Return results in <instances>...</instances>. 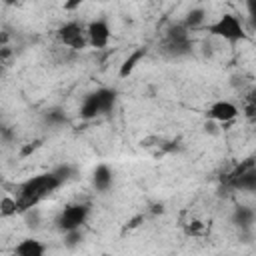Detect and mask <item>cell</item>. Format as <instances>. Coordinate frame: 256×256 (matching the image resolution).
Instances as JSON below:
<instances>
[{
    "instance_id": "1",
    "label": "cell",
    "mask_w": 256,
    "mask_h": 256,
    "mask_svg": "<svg viewBox=\"0 0 256 256\" xmlns=\"http://www.w3.org/2000/svg\"><path fill=\"white\" fill-rule=\"evenodd\" d=\"M60 186H64V184L52 174V170L30 176L28 180H24L18 186V194H16L20 214H26V212L34 210L42 200H46L50 194H54Z\"/></svg>"
},
{
    "instance_id": "2",
    "label": "cell",
    "mask_w": 256,
    "mask_h": 256,
    "mask_svg": "<svg viewBox=\"0 0 256 256\" xmlns=\"http://www.w3.org/2000/svg\"><path fill=\"white\" fill-rule=\"evenodd\" d=\"M116 90L114 88H108V86H102V88H96L92 92H88L82 102H80V118L82 120H94L98 116H106L114 110L116 106Z\"/></svg>"
},
{
    "instance_id": "3",
    "label": "cell",
    "mask_w": 256,
    "mask_h": 256,
    "mask_svg": "<svg viewBox=\"0 0 256 256\" xmlns=\"http://www.w3.org/2000/svg\"><path fill=\"white\" fill-rule=\"evenodd\" d=\"M206 32L210 36H216V38H222L230 44H236V42H244L248 40V32L242 24V20L232 14V12H224L220 14L214 22L206 24Z\"/></svg>"
},
{
    "instance_id": "4",
    "label": "cell",
    "mask_w": 256,
    "mask_h": 256,
    "mask_svg": "<svg viewBox=\"0 0 256 256\" xmlns=\"http://www.w3.org/2000/svg\"><path fill=\"white\" fill-rule=\"evenodd\" d=\"M192 36L182 22H174L166 28L162 38V52L168 58H184L192 54Z\"/></svg>"
},
{
    "instance_id": "5",
    "label": "cell",
    "mask_w": 256,
    "mask_h": 256,
    "mask_svg": "<svg viewBox=\"0 0 256 256\" xmlns=\"http://www.w3.org/2000/svg\"><path fill=\"white\" fill-rule=\"evenodd\" d=\"M90 218V204L86 202H72L66 204L60 214L56 216V228L64 234L70 230H82V226Z\"/></svg>"
},
{
    "instance_id": "6",
    "label": "cell",
    "mask_w": 256,
    "mask_h": 256,
    "mask_svg": "<svg viewBox=\"0 0 256 256\" xmlns=\"http://www.w3.org/2000/svg\"><path fill=\"white\" fill-rule=\"evenodd\" d=\"M226 184L240 192H256V158H246L228 172Z\"/></svg>"
},
{
    "instance_id": "7",
    "label": "cell",
    "mask_w": 256,
    "mask_h": 256,
    "mask_svg": "<svg viewBox=\"0 0 256 256\" xmlns=\"http://www.w3.org/2000/svg\"><path fill=\"white\" fill-rule=\"evenodd\" d=\"M58 42L70 50H84L88 46V36H86V24L80 20H68L56 30Z\"/></svg>"
},
{
    "instance_id": "8",
    "label": "cell",
    "mask_w": 256,
    "mask_h": 256,
    "mask_svg": "<svg viewBox=\"0 0 256 256\" xmlns=\"http://www.w3.org/2000/svg\"><path fill=\"white\" fill-rule=\"evenodd\" d=\"M86 36H88V46H92V48H106L110 38H112V30H110L108 18L100 16V18L90 20L86 24Z\"/></svg>"
},
{
    "instance_id": "9",
    "label": "cell",
    "mask_w": 256,
    "mask_h": 256,
    "mask_svg": "<svg viewBox=\"0 0 256 256\" xmlns=\"http://www.w3.org/2000/svg\"><path fill=\"white\" fill-rule=\"evenodd\" d=\"M208 118L214 120V122H220V124H230L232 120H236V116L240 114L238 106L230 100H216L208 106Z\"/></svg>"
},
{
    "instance_id": "10",
    "label": "cell",
    "mask_w": 256,
    "mask_h": 256,
    "mask_svg": "<svg viewBox=\"0 0 256 256\" xmlns=\"http://www.w3.org/2000/svg\"><path fill=\"white\" fill-rule=\"evenodd\" d=\"M112 184H114V172H112V168L108 164L100 162L92 170V186H94V190L100 192V194H104V192H108L112 188Z\"/></svg>"
},
{
    "instance_id": "11",
    "label": "cell",
    "mask_w": 256,
    "mask_h": 256,
    "mask_svg": "<svg viewBox=\"0 0 256 256\" xmlns=\"http://www.w3.org/2000/svg\"><path fill=\"white\" fill-rule=\"evenodd\" d=\"M12 254L14 256H46V244L34 236H28L16 242Z\"/></svg>"
},
{
    "instance_id": "12",
    "label": "cell",
    "mask_w": 256,
    "mask_h": 256,
    "mask_svg": "<svg viewBox=\"0 0 256 256\" xmlns=\"http://www.w3.org/2000/svg\"><path fill=\"white\" fill-rule=\"evenodd\" d=\"M254 220H256V212H254V208H250V206L240 204V206H236L234 212H232V222L240 228V232H248V230L252 228Z\"/></svg>"
},
{
    "instance_id": "13",
    "label": "cell",
    "mask_w": 256,
    "mask_h": 256,
    "mask_svg": "<svg viewBox=\"0 0 256 256\" xmlns=\"http://www.w3.org/2000/svg\"><path fill=\"white\" fill-rule=\"evenodd\" d=\"M144 56H146V48H134V50L124 58V62L120 64V68H118V78H128V76L136 70V66L144 60Z\"/></svg>"
},
{
    "instance_id": "14",
    "label": "cell",
    "mask_w": 256,
    "mask_h": 256,
    "mask_svg": "<svg viewBox=\"0 0 256 256\" xmlns=\"http://www.w3.org/2000/svg\"><path fill=\"white\" fill-rule=\"evenodd\" d=\"M206 10L202 8V6H194V8H190L188 12H186V16H184V20H182V24L192 32V30H198V28H206Z\"/></svg>"
},
{
    "instance_id": "15",
    "label": "cell",
    "mask_w": 256,
    "mask_h": 256,
    "mask_svg": "<svg viewBox=\"0 0 256 256\" xmlns=\"http://www.w3.org/2000/svg\"><path fill=\"white\" fill-rule=\"evenodd\" d=\"M42 120L50 126V128H58L62 124H66V112L60 106H52L48 110L42 112Z\"/></svg>"
},
{
    "instance_id": "16",
    "label": "cell",
    "mask_w": 256,
    "mask_h": 256,
    "mask_svg": "<svg viewBox=\"0 0 256 256\" xmlns=\"http://www.w3.org/2000/svg\"><path fill=\"white\" fill-rule=\"evenodd\" d=\"M16 214H20L18 200L12 198V196H4L0 200V216L2 218H10V216H16Z\"/></svg>"
},
{
    "instance_id": "17",
    "label": "cell",
    "mask_w": 256,
    "mask_h": 256,
    "mask_svg": "<svg viewBox=\"0 0 256 256\" xmlns=\"http://www.w3.org/2000/svg\"><path fill=\"white\" fill-rule=\"evenodd\" d=\"M52 174H54L62 184H66V182H70L72 178H76V168H74L72 164H58V166L52 168Z\"/></svg>"
},
{
    "instance_id": "18",
    "label": "cell",
    "mask_w": 256,
    "mask_h": 256,
    "mask_svg": "<svg viewBox=\"0 0 256 256\" xmlns=\"http://www.w3.org/2000/svg\"><path fill=\"white\" fill-rule=\"evenodd\" d=\"M82 240H84V232H82V230L64 232V246H66V248H76V246H80Z\"/></svg>"
},
{
    "instance_id": "19",
    "label": "cell",
    "mask_w": 256,
    "mask_h": 256,
    "mask_svg": "<svg viewBox=\"0 0 256 256\" xmlns=\"http://www.w3.org/2000/svg\"><path fill=\"white\" fill-rule=\"evenodd\" d=\"M184 232H186L188 236H200V234L204 232V224H202L200 220H190V222L184 226Z\"/></svg>"
},
{
    "instance_id": "20",
    "label": "cell",
    "mask_w": 256,
    "mask_h": 256,
    "mask_svg": "<svg viewBox=\"0 0 256 256\" xmlns=\"http://www.w3.org/2000/svg\"><path fill=\"white\" fill-rule=\"evenodd\" d=\"M246 12H248V24L252 30H256V0L246 2Z\"/></svg>"
},
{
    "instance_id": "21",
    "label": "cell",
    "mask_w": 256,
    "mask_h": 256,
    "mask_svg": "<svg viewBox=\"0 0 256 256\" xmlns=\"http://www.w3.org/2000/svg\"><path fill=\"white\" fill-rule=\"evenodd\" d=\"M244 116H246V120L256 122V106H248V104H244Z\"/></svg>"
},
{
    "instance_id": "22",
    "label": "cell",
    "mask_w": 256,
    "mask_h": 256,
    "mask_svg": "<svg viewBox=\"0 0 256 256\" xmlns=\"http://www.w3.org/2000/svg\"><path fill=\"white\" fill-rule=\"evenodd\" d=\"M244 100H246V104H248V106H256V88L248 90V92H246V96H244Z\"/></svg>"
},
{
    "instance_id": "23",
    "label": "cell",
    "mask_w": 256,
    "mask_h": 256,
    "mask_svg": "<svg viewBox=\"0 0 256 256\" xmlns=\"http://www.w3.org/2000/svg\"><path fill=\"white\" fill-rule=\"evenodd\" d=\"M80 0H74V2H66L64 4V10H76V8H80Z\"/></svg>"
}]
</instances>
